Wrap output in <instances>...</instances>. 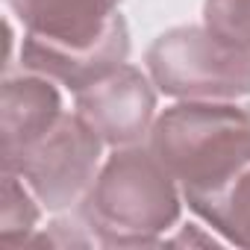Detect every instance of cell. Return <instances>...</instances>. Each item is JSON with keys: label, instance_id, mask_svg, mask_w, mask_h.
<instances>
[{"label": "cell", "instance_id": "1", "mask_svg": "<svg viewBox=\"0 0 250 250\" xmlns=\"http://www.w3.org/2000/svg\"><path fill=\"white\" fill-rule=\"evenodd\" d=\"M24 24L21 68L50 77L74 94L130 56L121 0H6Z\"/></svg>", "mask_w": 250, "mask_h": 250}, {"label": "cell", "instance_id": "2", "mask_svg": "<svg viewBox=\"0 0 250 250\" xmlns=\"http://www.w3.org/2000/svg\"><path fill=\"white\" fill-rule=\"evenodd\" d=\"M180 212L183 188L150 145L115 147L80 200V218L103 247L156 244Z\"/></svg>", "mask_w": 250, "mask_h": 250}, {"label": "cell", "instance_id": "3", "mask_svg": "<svg viewBox=\"0 0 250 250\" xmlns=\"http://www.w3.org/2000/svg\"><path fill=\"white\" fill-rule=\"evenodd\" d=\"M147 145L180 183L183 194L212 191L250 165V103H174L156 115Z\"/></svg>", "mask_w": 250, "mask_h": 250}, {"label": "cell", "instance_id": "4", "mask_svg": "<svg viewBox=\"0 0 250 250\" xmlns=\"http://www.w3.org/2000/svg\"><path fill=\"white\" fill-rule=\"evenodd\" d=\"M153 85L177 100H238L250 94V53L203 27H174L147 47Z\"/></svg>", "mask_w": 250, "mask_h": 250}, {"label": "cell", "instance_id": "5", "mask_svg": "<svg viewBox=\"0 0 250 250\" xmlns=\"http://www.w3.org/2000/svg\"><path fill=\"white\" fill-rule=\"evenodd\" d=\"M100 150L103 142L88 124L77 112H62L53 127L3 165V171L18 174L44 209L62 212L88 194L100 171Z\"/></svg>", "mask_w": 250, "mask_h": 250}, {"label": "cell", "instance_id": "6", "mask_svg": "<svg viewBox=\"0 0 250 250\" xmlns=\"http://www.w3.org/2000/svg\"><path fill=\"white\" fill-rule=\"evenodd\" d=\"M74 112L109 147L139 145L156 121V85L133 65H118L88 88L77 91Z\"/></svg>", "mask_w": 250, "mask_h": 250}, {"label": "cell", "instance_id": "7", "mask_svg": "<svg viewBox=\"0 0 250 250\" xmlns=\"http://www.w3.org/2000/svg\"><path fill=\"white\" fill-rule=\"evenodd\" d=\"M62 115V94L50 77L36 71L6 74L0 97V133H3V165L42 139Z\"/></svg>", "mask_w": 250, "mask_h": 250}, {"label": "cell", "instance_id": "8", "mask_svg": "<svg viewBox=\"0 0 250 250\" xmlns=\"http://www.w3.org/2000/svg\"><path fill=\"white\" fill-rule=\"evenodd\" d=\"M188 209L229 244L250 247V165L212 191L183 194Z\"/></svg>", "mask_w": 250, "mask_h": 250}, {"label": "cell", "instance_id": "9", "mask_svg": "<svg viewBox=\"0 0 250 250\" xmlns=\"http://www.w3.org/2000/svg\"><path fill=\"white\" fill-rule=\"evenodd\" d=\"M39 224V197L12 171H3V209H0V238L6 244H24Z\"/></svg>", "mask_w": 250, "mask_h": 250}, {"label": "cell", "instance_id": "10", "mask_svg": "<svg viewBox=\"0 0 250 250\" xmlns=\"http://www.w3.org/2000/svg\"><path fill=\"white\" fill-rule=\"evenodd\" d=\"M203 24L229 44L250 53V0H206Z\"/></svg>", "mask_w": 250, "mask_h": 250}]
</instances>
